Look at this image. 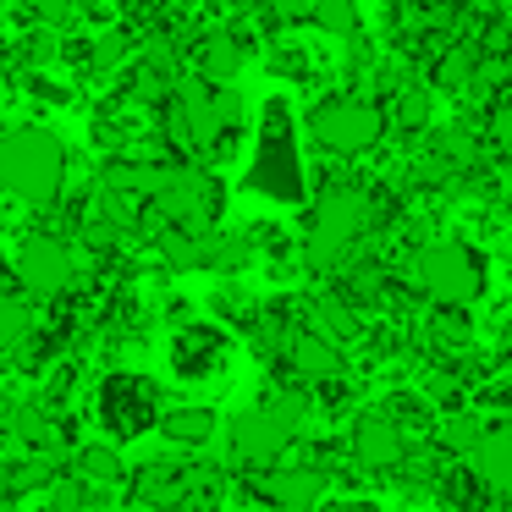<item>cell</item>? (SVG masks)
Here are the masks:
<instances>
[{
    "mask_svg": "<svg viewBox=\"0 0 512 512\" xmlns=\"http://www.w3.org/2000/svg\"><path fill=\"white\" fill-rule=\"evenodd\" d=\"M441 446L446 452H474L479 446V435H485V424H479V413H446L441 419Z\"/></svg>",
    "mask_w": 512,
    "mask_h": 512,
    "instance_id": "cell-21",
    "label": "cell"
},
{
    "mask_svg": "<svg viewBox=\"0 0 512 512\" xmlns=\"http://www.w3.org/2000/svg\"><path fill=\"white\" fill-rule=\"evenodd\" d=\"M0 72H6V61H0Z\"/></svg>",
    "mask_w": 512,
    "mask_h": 512,
    "instance_id": "cell-29",
    "label": "cell"
},
{
    "mask_svg": "<svg viewBox=\"0 0 512 512\" xmlns=\"http://www.w3.org/2000/svg\"><path fill=\"white\" fill-rule=\"evenodd\" d=\"M116 474H122V457H116L111 446H83V452H78V474H72V479H83V485H111Z\"/></svg>",
    "mask_w": 512,
    "mask_h": 512,
    "instance_id": "cell-20",
    "label": "cell"
},
{
    "mask_svg": "<svg viewBox=\"0 0 512 512\" xmlns=\"http://www.w3.org/2000/svg\"><path fill=\"white\" fill-rule=\"evenodd\" d=\"M507 144H512V138H507Z\"/></svg>",
    "mask_w": 512,
    "mask_h": 512,
    "instance_id": "cell-31",
    "label": "cell"
},
{
    "mask_svg": "<svg viewBox=\"0 0 512 512\" xmlns=\"http://www.w3.org/2000/svg\"><path fill=\"white\" fill-rule=\"evenodd\" d=\"M221 331H204V325H199V331H182V342H177V369H204V364H215V358H221Z\"/></svg>",
    "mask_w": 512,
    "mask_h": 512,
    "instance_id": "cell-19",
    "label": "cell"
},
{
    "mask_svg": "<svg viewBox=\"0 0 512 512\" xmlns=\"http://www.w3.org/2000/svg\"><path fill=\"white\" fill-rule=\"evenodd\" d=\"M303 430V402L298 397H276L265 408L237 413L232 424V457L237 463H276Z\"/></svg>",
    "mask_w": 512,
    "mask_h": 512,
    "instance_id": "cell-5",
    "label": "cell"
},
{
    "mask_svg": "<svg viewBox=\"0 0 512 512\" xmlns=\"http://www.w3.org/2000/svg\"><path fill=\"white\" fill-rule=\"evenodd\" d=\"M28 336H34V314H28V303L0 298V347H23Z\"/></svg>",
    "mask_w": 512,
    "mask_h": 512,
    "instance_id": "cell-22",
    "label": "cell"
},
{
    "mask_svg": "<svg viewBox=\"0 0 512 512\" xmlns=\"http://www.w3.org/2000/svg\"><path fill=\"white\" fill-rule=\"evenodd\" d=\"M413 281H419L435 303L463 309V303H474L479 287H485V265L474 259L468 243H430V248H419V259H413Z\"/></svg>",
    "mask_w": 512,
    "mask_h": 512,
    "instance_id": "cell-4",
    "label": "cell"
},
{
    "mask_svg": "<svg viewBox=\"0 0 512 512\" xmlns=\"http://www.w3.org/2000/svg\"><path fill=\"white\" fill-rule=\"evenodd\" d=\"M12 430L23 435V441H34V446H56V441H61V435L45 424V413H34V408H23V413H17V419H12Z\"/></svg>",
    "mask_w": 512,
    "mask_h": 512,
    "instance_id": "cell-23",
    "label": "cell"
},
{
    "mask_svg": "<svg viewBox=\"0 0 512 512\" xmlns=\"http://www.w3.org/2000/svg\"><path fill=\"white\" fill-rule=\"evenodd\" d=\"M474 463H479V479H485L490 490H501V496H512V419L496 424V430L479 435L474 446Z\"/></svg>",
    "mask_w": 512,
    "mask_h": 512,
    "instance_id": "cell-13",
    "label": "cell"
},
{
    "mask_svg": "<svg viewBox=\"0 0 512 512\" xmlns=\"http://www.w3.org/2000/svg\"><path fill=\"white\" fill-rule=\"evenodd\" d=\"M199 72L210 89H232L237 72H243V45H237L232 34H210L199 45Z\"/></svg>",
    "mask_w": 512,
    "mask_h": 512,
    "instance_id": "cell-15",
    "label": "cell"
},
{
    "mask_svg": "<svg viewBox=\"0 0 512 512\" xmlns=\"http://www.w3.org/2000/svg\"><path fill=\"white\" fill-rule=\"evenodd\" d=\"M309 17L325 28V34H336V39H353L358 34V0H314Z\"/></svg>",
    "mask_w": 512,
    "mask_h": 512,
    "instance_id": "cell-18",
    "label": "cell"
},
{
    "mask_svg": "<svg viewBox=\"0 0 512 512\" xmlns=\"http://www.w3.org/2000/svg\"><path fill=\"white\" fill-rule=\"evenodd\" d=\"M160 430H166L171 441H182V446H199V441L215 435V413L210 408H171Z\"/></svg>",
    "mask_w": 512,
    "mask_h": 512,
    "instance_id": "cell-17",
    "label": "cell"
},
{
    "mask_svg": "<svg viewBox=\"0 0 512 512\" xmlns=\"http://www.w3.org/2000/svg\"><path fill=\"white\" fill-rule=\"evenodd\" d=\"M402 452H408V441H402V424L391 413H364L353 424V457L364 468H397Z\"/></svg>",
    "mask_w": 512,
    "mask_h": 512,
    "instance_id": "cell-11",
    "label": "cell"
},
{
    "mask_svg": "<svg viewBox=\"0 0 512 512\" xmlns=\"http://www.w3.org/2000/svg\"><path fill=\"white\" fill-rule=\"evenodd\" d=\"M468 72H474V56H468V50H452V56L441 61V72H435V78H441V89H463Z\"/></svg>",
    "mask_w": 512,
    "mask_h": 512,
    "instance_id": "cell-24",
    "label": "cell"
},
{
    "mask_svg": "<svg viewBox=\"0 0 512 512\" xmlns=\"http://www.w3.org/2000/svg\"><path fill=\"white\" fill-rule=\"evenodd\" d=\"M237 122V94L232 89H210V83H177L171 94V116L166 133L177 149L188 155H204V149L221 144V133Z\"/></svg>",
    "mask_w": 512,
    "mask_h": 512,
    "instance_id": "cell-2",
    "label": "cell"
},
{
    "mask_svg": "<svg viewBox=\"0 0 512 512\" xmlns=\"http://www.w3.org/2000/svg\"><path fill=\"white\" fill-rule=\"evenodd\" d=\"M67 182V149L39 127L0 138V188L17 193L23 204H50Z\"/></svg>",
    "mask_w": 512,
    "mask_h": 512,
    "instance_id": "cell-1",
    "label": "cell"
},
{
    "mask_svg": "<svg viewBox=\"0 0 512 512\" xmlns=\"http://www.w3.org/2000/svg\"><path fill=\"white\" fill-rule=\"evenodd\" d=\"M17 281H23L34 298H61L72 287V248L61 237H28L12 259Z\"/></svg>",
    "mask_w": 512,
    "mask_h": 512,
    "instance_id": "cell-8",
    "label": "cell"
},
{
    "mask_svg": "<svg viewBox=\"0 0 512 512\" xmlns=\"http://www.w3.org/2000/svg\"><path fill=\"white\" fill-rule=\"evenodd\" d=\"M188 485H193V479L182 474L177 463H149L144 474H138V501H144V507H171Z\"/></svg>",
    "mask_w": 512,
    "mask_h": 512,
    "instance_id": "cell-16",
    "label": "cell"
},
{
    "mask_svg": "<svg viewBox=\"0 0 512 512\" xmlns=\"http://www.w3.org/2000/svg\"><path fill=\"white\" fill-rule=\"evenodd\" d=\"M270 12H281V17H303V0H270Z\"/></svg>",
    "mask_w": 512,
    "mask_h": 512,
    "instance_id": "cell-27",
    "label": "cell"
},
{
    "mask_svg": "<svg viewBox=\"0 0 512 512\" xmlns=\"http://www.w3.org/2000/svg\"><path fill=\"white\" fill-rule=\"evenodd\" d=\"M265 496L276 512H320L325 474L320 468H276V474L265 479Z\"/></svg>",
    "mask_w": 512,
    "mask_h": 512,
    "instance_id": "cell-12",
    "label": "cell"
},
{
    "mask_svg": "<svg viewBox=\"0 0 512 512\" xmlns=\"http://www.w3.org/2000/svg\"><path fill=\"white\" fill-rule=\"evenodd\" d=\"M39 12V23H50V28H67V17H72V0H28Z\"/></svg>",
    "mask_w": 512,
    "mask_h": 512,
    "instance_id": "cell-26",
    "label": "cell"
},
{
    "mask_svg": "<svg viewBox=\"0 0 512 512\" xmlns=\"http://www.w3.org/2000/svg\"><path fill=\"white\" fill-rule=\"evenodd\" d=\"M320 512H380V507H369V501H336V507H320Z\"/></svg>",
    "mask_w": 512,
    "mask_h": 512,
    "instance_id": "cell-28",
    "label": "cell"
},
{
    "mask_svg": "<svg viewBox=\"0 0 512 512\" xmlns=\"http://www.w3.org/2000/svg\"><path fill=\"white\" fill-rule=\"evenodd\" d=\"M369 226V199L358 188H331L314 210V226H309V265L314 270H331L347 259V248L364 237Z\"/></svg>",
    "mask_w": 512,
    "mask_h": 512,
    "instance_id": "cell-3",
    "label": "cell"
},
{
    "mask_svg": "<svg viewBox=\"0 0 512 512\" xmlns=\"http://www.w3.org/2000/svg\"><path fill=\"white\" fill-rule=\"evenodd\" d=\"M287 353H292V369H298L303 380H336L342 375V347L325 342L320 331H298Z\"/></svg>",
    "mask_w": 512,
    "mask_h": 512,
    "instance_id": "cell-14",
    "label": "cell"
},
{
    "mask_svg": "<svg viewBox=\"0 0 512 512\" xmlns=\"http://www.w3.org/2000/svg\"><path fill=\"white\" fill-rule=\"evenodd\" d=\"M254 188L276 193V199H298V160H292V127H287V105H270L265 138H259Z\"/></svg>",
    "mask_w": 512,
    "mask_h": 512,
    "instance_id": "cell-9",
    "label": "cell"
},
{
    "mask_svg": "<svg viewBox=\"0 0 512 512\" xmlns=\"http://www.w3.org/2000/svg\"><path fill=\"white\" fill-rule=\"evenodd\" d=\"M83 501H89V485H83V479H61L56 485V512H83Z\"/></svg>",
    "mask_w": 512,
    "mask_h": 512,
    "instance_id": "cell-25",
    "label": "cell"
},
{
    "mask_svg": "<svg viewBox=\"0 0 512 512\" xmlns=\"http://www.w3.org/2000/svg\"><path fill=\"white\" fill-rule=\"evenodd\" d=\"M149 199L177 221V232H204V226L215 221V210H221V188H215L204 171H193V166L160 171V188L149 193Z\"/></svg>",
    "mask_w": 512,
    "mask_h": 512,
    "instance_id": "cell-7",
    "label": "cell"
},
{
    "mask_svg": "<svg viewBox=\"0 0 512 512\" xmlns=\"http://www.w3.org/2000/svg\"><path fill=\"white\" fill-rule=\"evenodd\" d=\"M248 512H259V507H248Z\"/></svg>",
    "mask_w": 512,
    "mask_h": 512,
    "instance_id": "cell-30",
    "label": "cell"
},
{
    "mask_svg": "<svg viewBox=\"0 0 512 512\" xmlns=\"http://www.w3.org/2000/svg\"><path fill=\"white\" fill-rule=\"evenodd\" d=\"M100 419L111 424V435H138L155 424V386L138 375H111L100 391Z\"/></svg>",
    "mask_w": 512,
    "mask_h": 512,
    "instance_id": "cell-10",
    "label": "cell"
},
{
    "mask_svg": "<svg viewBox=\"0 0 512 512\" xmlns=\"http://www.w3.org/2000/svg\"><path fill=\"white\" fill-rule=\"evenodd\" d=\"M309 127H314V138H320L325 149H336V155H364V149L380 144V133H386V116H380L369 100L336 94V100H325L320 111H314Z\"/></svg>",
    "mask_w": 512,
    "mask_h": 512,
    "instance_id": "cell-6",
    "label": "cell"
}]
</instances>
